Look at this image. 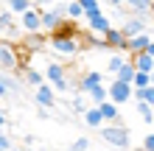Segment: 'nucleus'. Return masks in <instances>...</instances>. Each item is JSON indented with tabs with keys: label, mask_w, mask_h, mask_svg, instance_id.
I'll list each match as a JSON object with an SVG mask.
<instances>
[{
	"label": "nucleus",
	"mask_w": 154,
	"mask_h": 151,
	"mask_svg": "<svg viewBox=\"0 0 154 151\" xmlns=\"http://www.w3.org/2000/svg\"><path fill=\"white\" fill-rule=\"evenodd\" d=\"M101 140L112 148H121V151H126L132 146V134L123 123H106V126L101 123Z\"/></svg>",
	"instance_id": "f257e3e1"
},
{
	"label": "nucleus",
	"mask_w": 154,
	"mask_h": 151,
	"mask_svg": "<svg viewBox=\"0 0 154 151\" xmlns=\"http://www.w3.org/2000/svg\"><path fill=\"white\" fill-rule=\"evenodd\" d=\"M48 48L53 50V53H59V56H65V59H70V56H76V53L81 50V39L79 37H48Z\"/></svg>",
	"instance_id": "f03ea898"
},
{
	"label": "nucleus",
	"mask_w": 154,
	"mask_h": 151,
	"mask_svg": "<svg viewBox=\"0 0 154 151\" xmlns=\"http://www.w3.org/2000/svg\"><path fill=\"white\" fill-rule=\"evenodd\" d=\"M106 92H109V101L112 104H126L132 98V92H134V87L129 84V81H121V78H112L109 84H106Z\"/></svg>",
	"instance_id": "7ed1b4c3"
},
{
	"label": "nucleus",
	"mask_w": 154,
	"mask_h": 151,
	"mask_svg": "<svg viewBox=\"0 0 154 151\" xmlns=\"http://www.w3.org/2000/svg\"><path fill=\"white\" fill-rule=\"evenodd\" d=\"M45 81H48L56 92H65L67 87H70L67 76H65V67H62L59 62H51V65H48V70H45Z\"/></svg>",
	"instance_id": "20e7f679"
},
{
	"label": "nucleus",
	"mask_w": 154,
	"mask_h": 151,
	"mask_svg": "<svg viewBox=\"0 0 154 151\" xmlns=\"http://www.w3.org/2000/svg\"><path fill=\"white\" fill-rule=\"evenodd\" d=\"M20 28H23L25 34H37V31H42V8H39V6H31L28 11L20 14Z\"/></svg>",
	"instance_id": "39448f33"
},
{
	"label": "nucleus",
	"mask_w": 154,
	"mask_h": 151,
	"mask_svg": "<svg viewBox=\"0 0 154 151\" xmlns=\"http://www.w3.org/2000/svg\"><path fill=\"white\" fill-rule=\"evenodd\" d=\"M20 67V56H17L14 45L0 39V70H17Z\"/></svg>",
	"instance_id": "423d86ee"
},
{
	"label": "nucleus",
	"mask_w": 154,
	"mask_h": 151,
	"mask_svg": "<svg viewBox=\"0 0 154 151\" xmlns=\"http://www.w3.org/2000/svg\"><path fill=\"white\" fill-rule=\"evenodd\" d=\"M149 28V20H143V17H123V25H121V31H123V37L129 39V37H137V34H143Z\"/></svg>",
	"instance_id": "0eeeda50"
},
{
	"label": "nucleus",
	"mask_w": 154,
	"mask_h": 151,
	"mask_svg": "<svg viewBox=\"0 0 154 151\" xmlns=\"http://www.w3.org/2000/svg\"><path fill=\"white\" fill-rule=\"evenodd\" d=\"M84 20H87V28L93 31V34H104L112 28V23H109V17H106L104 11H98V14H84Z\"/></svg>",
	"instance_id": "6e6552de"
},
{
	"label": "nucleus",
	"mask_w": 154,
	"mask_h": 151,
	"mask_svg": "<svg viewBox=\"0 0 154 151\" xmlns=\"http://www.w3.org/2000/svg\"><path fill=\"white\" fill-rule=\"evenodd\" d=\"M34 101H37V106H45V109H53L56 106V90L45 81L37 87V95H34Z\"/></svg>",
	"instance_id": "1a4fd4ad"
},
{
	"label": "nucleus",
	"mask_w": 154,
	"mask_h": 151,
	"mask_svg": "<svg viewBox=\"0 0 154 151\" xmlns=\"http://www.w3.org/2000/svg\"><path fill=\"white\" fill-rule=\"evenodd\" d=\"M98 84H104V73H98V70H90V73L79 76V81H76V87H79L81 95H87V92L93 90V87H98Z\"/></svg>",
	"instance_id": "9d476101"
},
{
	"label": "nucleus",
	"mask_w": 154,
	"mask_h": 151,
	"mask_svg": "<svg viewBox=\"0 0 154 151\" xmlns=\"http://www.w3.org/2000/svg\"><path fill=\"white\" fill-rule=\"evenodd\" d=\"M51 34H53V37H79V39L84 37V34L79 31L76 20H70V17H65V20H59V25H56V28H53Z\"/></svg>",
	"instance_id": "9b49d317"
},
{
	"label": "nucleus",
	"mask_w": 154,
	"mask_h": 151,
	"mask_svg": "<svg viewBox=\"0 0 154 151\" xmlns=\"http://www.w3.org/2000/svg\"><path fill=\"white\" fill-rule=\"evenodd\" d=\"M104 42H106L109 50H121V53L126 50V37H123L121 28H109V31L104 34Z\"/></svg>",
	"instance_id": "f8f14e48"
},
{
	"label": "nucleus",
	"mask_w": 154,
	"mask_h": 151,
	"mask_svg": "<svg viewBox=\"0 0 154 151\" xmlns=\"http://www.w3.org/2000/svg\"><path fill=\"white\" fill-rule=\"evenodd\" d=\"M123 3L129 6V11L134 17H143V20L151 17V3H154V0H123Z\"/></svg>",
	"instance_id": "ddd939ff"
},
{
	"label": "nucleus",
	"mask_w": 154,
	"mask_h": 151,
	"mask_svg": "<svg viewBox=\"0 0 154 151\" xmlns=\"http://www.w3.org/2000/svg\"><path fill=\"white\" fill-rule=\"evenodd\" d=\"M149 31H143V34H137V37H129V39H126V50H129V56H132V53H143V50H146L149 48Z\"/></svg>",
	"instance_id": "4468645a"
},
{
	"label": "nucleus",
	"mask_w": 154,
	"mask_h": 151,
	"mask_svg": "<svg viewBox=\"0 0 154 151\" xmlns=\"http://www.w3.org/2000/svg\"><path fill=\"white\" fill-rule=\"evenodd\" d=\"M98 109H101V118L106 123H121V112H118V104H112L109 98H106L104 104H95Z\"/></svg>",
	"instance_id": "2eb2a0df"
},
{
	"label": "nucleus",
	"mask_w": 154,
	"mask_h": 151,
	"mask_svg": "<svg viewBox=\"0 0 154 151\" xmlns=\"http://www.w3.org/2000/svg\"><path fill=\"white\" fill-rule=\"evenodd\" d=\"M59 20H65V17H62L59 11H56V8H42V31H53V28H56V25H59Z\"/></svg>",
	"instance_id": "dca6fc26"
},
{
	"label": "nucleus",
	"mask_w": 154,
	"mask_h": 151,
	"mask_svg": "<svg viewBox=\"0 0 154 151\" xmlns=\"http://www.w3.org/2000/svg\"><path fill=\"white\" fill-rule=\"evenodd\" d=\"M132 65H134V70H140V73H151V67H154V59L149 56L146 50L143 53H132Z\"/></svg>",
	"instance_id": "f3484780"
},
{
	"label": "nucleus",
	"mask_w": 154,
	"mask_h": 151,
	"mask_svg": "<svg viewBox=\"0 0 154 151\" xmlns=\"http://www.w3.org/2000/svg\"><path fill=\"white\" fill-rule=\"evenodd\" d=\"M0 84H3L6 90H8V98H14V95H20V92H23L20 81H17V78L8 73V70H3V73H0Z\"/></svg>",
	"instance_id": "a211bd4d"
},
{
	"label": "nucleus",
	"mask_w": 154,
	"mask_h": 151,
	"mask_svg": "<svg viewBox=\"0 0 154 151\" xmlns=\"http://www.w3.org/2000/svg\"><path fill=\"white\" fill-rule=\"evenodd\" d=\"M81 118H84V123H87L90 129H101V123H104L101 109H98V106H93V109H84V115H81Z\"/></svg>",
	"instance_id": "6ab92c4d"
},
{
	"label": "nucleus",
	"mask_w": 154,
	"mask_h": 151,
	"mask_svg": "<svg viewBox=\"0 0 154 151\" xmlns=\"http://www.w3.org/2000/svg\"><path fill=\"white\" fill-rule=\"evenodd\" d=\"M132 98H134V101H149V104L154 106V84H149V87H137V90L132 92Z\"/></svg>",
	"instance_id": "aec40b11"
},
{
	"label": "nucleus",
	"mask_w": 154,
	"mask_h": 151,
	"mask_svg": "<svg viewBox=\"0 0 154 151\" xmlns=\"http://www.w3.org/2000/svg\"><path fill=\"white\" fill-rule=\"evenodd\" d=\"M31 6H34V0H6V8L11 14H23V11H28Z\"/></svg>",
	"instance_id": "412c9836"
},
{
	"label": "nucleus",
	"mask_w": 154,
	"mask_h": 151,
	"mask_svg": "<svg viewBox=\"0 0 154 151\" xmlns=\"http://www.w3.org/2000/svg\"><path fill=\"white\" fill-rule=\"evenodd\" d=\"M134 73H137V70H134L132 59H126V62H123V67H121V70H118V73H115V78H121V81H129V84H132Z\"/></svg>",
	"instance_id": "4be33fe9"
},
{
	"label": "nucleus",
	"mask_w": 154,
	"mask_h": 151,
	"mask_svg": "<svg viewBox=\"0 0 154 151\" xmlns=\"http://www.w3.org/2000/svg\"><path fill=\"white\" fill-rule=\"evenodd\" d=\"M87 98L93 101V104H104L106 98H109V92H106V84H98V87H93V90L87 92Z\"/></svg>",
	"instance_id": "5701e85b"
},
{
	"label": "nucleus",
	"mask_w": 154,
	"mask_h": 151,
	"mask_svg": "<svg viewBox=\"0 0 154 151\" xmlns=\"http://www.w3.org/2000/svg\"><path fill=\"white\" fill-rule=\"evenodd\" d=\"M45 45H48V39L42 37V31L28 34V39H25V48H28V50H39V48H45Z\"/></svg>",
	"instance_id": "b1692460"
},
{
	"label": "nucleus",
	"mask_w": 154,
	"mask_h": 151,
	"mask_svg": "<svg viewBox=\"0 0 154 151\" xmlns=\"http://www.w3.org/2000/svg\"><path fill=\"white\" fill-rule=\"evenodd\" d=\"M11 28H14V14L8 11V8H0V31L11 34Z\"/></svg>",
	"instance_id": "393cba45"
},
{
	"label": "nucleus",
	"mask_w": 154,
	"mask_h": 151,
	"mask_svg": "<svg viewBox=\"0 0 154 151\" xmlns=\"http://www.w3.org/2000/svg\"><path fill=\"white\" fill-rule=\"evenodd\" d=\"M123 62H126V56L121 50H115L112 56H109V62H106V73H118V70L123 67Z\"/></svg>",
	"instance_id": "a878e982"
},
{
	"label": "nucleus",
	"mask_w": 154,
	"mask_h": 151,
	"mask_svg": "<svg viewBox=\"0 0 154 151\" xmlns=\"http://www.w3.org/2000/svg\"><path fill=\"white\" fill-rule=\"evenodd\" d=\"M65 11H67V17H70V20H81V17H84V8H81V3H79V0H67Z\"/></svg>",
	"instance_id": "bb28decb"
},
{
	"label": "nucleus",
	"mask_w": 154,
	"mask_h": 151,
	"mask_svg": "<svg viewBox=\"0 0 154 151\" xmlns=\"http://www.w3.org/2000/svg\"><path fill=\"white\" fill-rule=\"evenodd\" d=\"M137 112H140V118L146 120V123L154 120V106H151L149 101H137Z\"/></svg>",
	"instance_id": "cd10ccee"
},
{
	"label": "nucleus",
	"mask_w": 154,
	"mask_h": 151,
	"mask_svg": "<svg viewBox=\"0 0 154 151\" xmlns=\"http://www.w3.org/2000/svg\"><path fill=\"white\" fill-rule=\"evenodd\" d=\"M23 78H25V81H28L31 87L45 84V76H42V73H37V70H23Z\"/></svg>",
	"instance_id": "c85d7f7f"
},
{
	"label": "nucleus",
	"mask_w": 154,
	"mask_h": 151,
	"mask_svg": "<svg viewBox=\"0 0 154 151\" xmlns=\"http://www.w3.org/2000/svg\"><path fill=\"white\" fill-rule=\"evenodd\" d=\"M149 84H151V73H140V70H137L134 78H132V87L137 90V87H149Z\"/></svg>",
	"instance_id": "c756f323"
},
{
	"label": "nucleus",
	"mask_w": 154,
	"mask_h": 151,
	"mask_svg": "<svg viewBox=\"0 0 154 151\" xmlns=\"http://www.w3.org/2000/svg\"><path fill=\"white\" fill-rule=\"evenodd\" d=\"M81 8H84V14H98L101 11V0H79Z\"/></svg>",
	"instance_id": "7c9ffc66"
},
{
	"label": "nucleus",
	"mask_w": 154,
	"mask_h": 151,
	"mask_svg": "<svg viewBox=\"0 0 154 151\" xmlns=\"http://www.w3.org/2000/svg\"><path fill=\"white\" fill-rule=\"evenodd\" d=\"M84 109H87V101H84V95H76V98H73V112H81V115H84Z\"/></svg>",
	"instance_id": "2f4dec72"
},
{
	"label": "nucleus",
	"mask_w": 154,
	"mask_h": 151,
	"mask_svg": "<svg viewBox=\"0 0 154 151\" xmlns=\"http://www.w3.org/2000/svg\"><path fill=\"white\" fill-rule=\"evenodd\" d=\"M70 151H90V140L87 137H79L73 146H70Z\"/></svg>",
	"instance_id": "473e14b6"
},
{
	"label": "nucleus",
	"mask_w": 154,
	"mask_h": 151,
	"mask_svg": "<svg viewBox=\"0 0 154 151\" xmlns=\"http://www.w3.org/2000/svg\"><path fill=\"white\" fill-rule=\"evenodd\" d=\"M143 151H154V134H146V137H143Z\"/></svg>",
	"instance_id": "72a5a7b5"
},
{
	"label": "nucleus",
	"mask_w": 154,
	"mask_h": 151,
	"mask_svg": "<svg viewBox=\"0 0 154 151\" xmlns=\"http://www.w3.org/2000/svg\"><path fill=\"white\" fill-rule=\"evenodd\" d=\"M0 148H8V151H14V143H11V140H8V137L3 134V131H0Z\"/></svg>",
	"instance_id": "f704fd0d"
},
{
	"label": "nucleus",
	"mask_w": 154,
	"mask_h": 151,
	"mask_svg": "<svg viewBox=\"0 0 154 151\" xmlns=\"http://www.w3.org/2000/svg\"><path fill=\"white\" fill-rule=\"evenodd\" d=\"M37 118H39V120H48L51 115H48V109H45V106H39V109H37Z\"/></svg>",
	"instance_id": "c9c22d12"
},
{
	"label": "nucleus",
	"mask_w": 154,
	"mask_h": 151,
	"mask_svg": "<svg viewBox=\"0 0 154 151\" xmlns=\"http://www.w3.org/2000/svg\"><path fill=\"white\" fill-rule=\"evenodd\" d=\"M34 6H39V8L42 6H53V0H34Z\"/></svg>",
	"instance_id": "e433bc0d"
},
{
	"label": "nucleus",
	"mask_w": 154,
	"mask_h": 151,
	"mask_svg": "<svg viewBox=\"0 0 154 151\" xmlns=\"http://www.w3.org/2000/svg\"><path fill=\"white\" fill-rule=\"evenodd\" d=\"M106 6H112V8H121V6H123V0H106Z\"/></svg>",
	"instance_id": "4c0bfd02"
},
{
	"label": "nucleus",
	"mask_w": 154,
	"mask_h": 151,
	"mask_svg": "<svg viewBox=\"0 0 154 151\" xmlns=\"http://www.w3.org/2000/svg\"><path fill=\"white\" fill-rule=\"evenodd\" d=\"M146 53H149V56H151V59H154V39H151V42H149V48H146Z\"/></svg>",
	"instance_id": "58836bf2"
},
{
	"label": "nucleus",
	"mask_w": 154,
	"mask_h": 151,
	"mask_svg": "<svg viewBox=\"0 0 154 151\" xmlns=\"http://www.w3.org/2000/svg\"><path fill=\"white\" fill-rule=\"evenodd\" d=\"M0 95H3V98H8V90H6L3 84H0Z\"/></svg>",
	"instance_id": "ea45409f"
},
{
	"label": "nucleus",
	"mask_w": 154,
	"mask_h": 151,
	"mask_svg": "<svg viewBox=\"0 0 154 151\" xmlns=\"http://www.w3.org/2000/svg\"><path fill=\"white\" fill-rule=\"evenodd\" d=\"M3 123H6V115H3V112H0V126H3Z\"/></svg>",
	"instance_id": "a19ab883"
},
{
	"label": "nucleus",
	"mask_w": 154,
	"mask_h": 151,
	"mask_svg": "<svg viewBox=\"0 0 154 151\" xmlns=\"http://www.w3.org/2000/svg\"><path fill=\"white\" fill-rule=\"evenodd\" d=\"M0 151H8V148H0Z\"/></svg>",
	"instance_id": "79ce46f5"
},
{
	"label": "nucleus",
	"mask_w": 154,
	"mask_h": 151,
	"mask_svg": "<svg viewBox=\"0 0 154 151\" xmlns=\"http://www.w3.org/2000/svg\"><path fill=\"white\" fill-rule=\"evenodd\" d=\"M151 11H154V3H151Z\"/></svg>",
	"instance_id": "37998d69"
},
{
	"label": "nucleus",
	"mask_w": 154,
	"mask_h": 151,
	"mask_svg": "<svg viewBox=\"0 0 154 151\" xmlns=\"http://www.w3.org/2000/svg\"><path fill=\"white\" fill-rule=\"evenodd\" d=\"M151 73H154V67H151Z\"/></svg>",
	"instance_id": "c03bdc74"
},
{
	"label": "nucleus",
	"mask_w": 154,
	"mask_h": 151,
	"mask_svg": "<svg viewBox=\"0 0 154 151\" xmlns=\"http://www.w3.org/2000/svg\"><path fill=\"white\" fill-rule=\"evenodd\" d=\"M3 3H6V0H3Z\"/></svg>",
	"instance_id": "a18cd8bd"
}]
</instances>
